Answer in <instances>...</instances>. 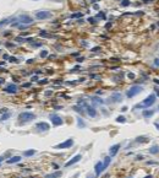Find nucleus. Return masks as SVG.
<instances>
[{"instance_id": "obj_12", "label": "nucleus", "mask_w": 159, "mask_h": 178, "mask_svg": "<svg viewBox=\"0 0 159 178\" xmlns=\"http://www.w3.org/2000/svg\"><path fill=\"white\" fill-rule=\"evenodd\" d=\"M120 147H121L120 144H114V145H112L110 149H109V156H110V157H114V156L117 154V151L120 150Z\"/></svg>"}, {"instance_id": "obj_14", "label": "nucleus", "mask_w": 159, "mask_h": 178, "mask_svg": "<svg viewBox=\"0 0 159 178\" xmlns=\"http://www.w3.org/2000/svg\"><path fill=\"white\" fill-rule=\"evenodd\" d=\"M109 99H112V102H114V103L121 102L122 101V95L120 94V92H114V94L110 96V98Z\"/></svg>"}, {"instance_id": "obj_25", "label": "nucleus", "mask_w": 159, "mask_h": 178, "mask_svg": "<svg viewBox=\"0 0 159 178\" xmlns=\"http://www.w3.org/2000/svg\"><path fill=\"white\" fill-rule=\"evenodd\" d=\"M11 21H12V19H4V20H1L0 21V26H5V25H7V24H11Z\"/></svg>"}, {"instance_id": "obj_31", "label": "nucleus", "mask_w": 159, "mask_h": 178, "mask_svg": "<svg viewBox=\"0 0 159 178\" xmlns=\"http://www.w3.org/2000/svg\"><path fill=\"white\" fill-rule=\"evenodd\" d=\"M41 58H47L48 56V51H42L41 52V54H39Z\"/></svg>"}, {"instance_id": "obj_23", "label": "nucleus", "mask_w": 159, "mask_h": 178, "mask_svg": "<svg viewBox=\"0 0 159 178\" xmlns=\"http://www.w3.org/2000/svg\"><path fill=\"white\" fill-rule=\"evenodd\" d=\"M77 125H78V128H84L86 127V123L83 122L82 118H77Z\"/></svg>"}, {"instance_id": "obj_17", "label": "nucleus", "mask_w": 159, "mask_h": 178, "mask_svg": "<svg viewBox=\"0 0 159 178\" xmlns=\"http://www.w3.org/2000/svg\"><path fill=\"white\" fill-rule=\"evenodd\" d=\"M148 151H149L150 155H157V154H159V145L150 146L149 149H148Z\"/></svg>"}, {"instance_id": "obj_7", "label": "nucleus", "mask_w": 159, "mask_h": 178, "mask_svg": "<svg viewBox=\"0 0 159 178\" xmlns=\"http://www.w3.org/2000/svg\"><path fill=\"white\" fill-rule=\"evenodd\" d=\"M82 107L86 108V112H87V114H88L89 117H97V111H96V108L92 107V106H89V104H87V103L84 102L83 104H82Z\"/></svg>"}, {"instance_id": "obj_32", "label": "nucleus", "mask_w": 159, "mask_h": 178, "mask_svg": "<svg viewBox=\"0 0 159 178\" xmlns=\"http://www.w3.org/2000/svg\"><path fill=\"white\" fill-rule=\"evenodd\" d=\"M70 17H71V19H76V17H82V14H81V12H77V14L71 15Z\"/></svg>"}, {"instance_id": "obj_4", "label": "nucleus", "mask_w": 159, "mask_h": 178, "mask_svg": "<svg viewBox=\"0 0 159 178\" xmlns=\"http://www.w3.org/2000/svg\"><path fill=\"white\" fill-rule=\"evenodd\" d=\"M74 139L72 138H70V139H67V140H65L64 143H60V144H58V145L54 146V149H56V150H60V149H69V147H71V146L74 145Z\"/></svg>"}, {"instance_id": "obj_49", "label": "nucleus", "mask_w": 159, "mask_h": 178, "mask_svg": "<svg viewBox=\"0 0 159 178\" xmlns=\"http://www.w3.org/2000/svg\"><path fill=\"white\" fill-rule=\"evenodd\" d=\"M4 156H0V165H1V162H3V161H4Z\"/></svg>"}, {"instance_id": "obj_38", "label": "nucleus", "mask_w": 159, "mask_h": 178, "mask_svg": "<svg viewBox=\"0 0 159 178\" xmlns=\"http://www.w3.org/2000/svg\"><path fill=\"white\" fill-rule=\"evenodd\" d=\"M88 22H89V24H94L96 21H94L93 17H89V19H88Z\"/></svg>"}, {"instance_id": "obj_15", "label": "nucleus", "mask_w": 159, "mask_h": 178, "mask_svg": "<svg viewBox=\"0 0 159 178\" xmlns=\"http://www.w3.org/2000/svg\"><path fill=\"white\" fill-rule=\"evenodd\" d=\"M21 160H22L21 156H12V157H10L6 162H7L9 165H12V163H17V162H20Z\"/></svg>"}, {"instance_id": "obj_37", "label": "nucleus", "mask_w": 159, "mask_h": 178, "mask_svg": "<svg viewBox=\"0 0 159 178\" xmlns=\"http://www.w3.org/2000/svg\"><path fill=\"white\" fill-rule=\"evenodd\" d=\"M127 76H129L130 79H133V77H135V74H132V73H129V74H127Z\"/></svg>"}, {"instance_id": "obj_20", "label": "nucleus", "mask_w": 159, "mask_h": 178, "mask_svg": "<svg viewBox=\"0 0 159 178\" xmlns=\"http://www.w3.org/2000/svg\"><path fill=\"white\" fill-rule=\"evenodd\" d=\"M112 159H113V157H110V156H107V157L104 159V161H103L104 169H105V168H108V166H109V165H110V162H112Z\"/></svg>"}, {"instance_id": "obj_51", "label": "nucleus", "mask_w": 159, "mask_h": 178, "mask_svg": "<svg viewBox=\"0 0 159 178\" xmlns=\"http://www.w3.org/2000/svg\"><path fill=\"white\" fill-rule=\"evenodd\" d=\"M121 111H122V112H125V111H127V107H122V108H121Z\"/></svg>"}, {"instance_id": "obj_8", "label": "nucleus", "mask_w": 159, "mask_h": 178, "mask_svg": "<svg viewBox=\"0 0 159 178\" xmlns=\"http://www.w3.org/2000/svg\"><path fill=\"white\" fill-rule=\"evenodd\" d=\"M104 171V165L102 161H98V162H96L94 165V172H96V177H99L100 174L103 173Z\"/></svg>"}, {"instance_id": "obj_54", "label": "nucleus", "mask_w": 159, "mask_h": 178, "mask_svg": "<svg viewBox=\"0 0 159 178\" xmlns=\"http://www.w3.org/2000/svg\"><path fill=\"white\" fill-rule=\"evenodd\" d=\"M4 82H5L4 79H0V84H4Z\"/></svg>"}, {"instance_id": "obj_35", "label": "nucleus", "mask_w": 159, "mask_h": 178, "mask_svg": "<svg viewBox=\"0 0 159 178\" xmlns=\"http://www.w3.org/2000/svg\"><path fill=\"white\" fill-rule=\"evenodd\" d=\"M97 17H102V19H105V15H104L103 12H99V14L97 15Z\"/></svg>"}, {"instance_id": "obj_39", "label": "nucleus", "mask_w": 159, "mask_h": 178, "mask_svg": "<svg viewBox=\"0 0 159 178\" xmlns=\"http://www.w3.org/2000/svg\"><path fill=\"white\" fill-rule=\"evenodd\" d=\"M91 51H92V52H98V51H100V48H99V47H94L93 49H91Z\"/></svg>"}, {"instance_id": "obj_44", "label": "nucleus", "mask_w": 159, "mask_h": 178, "mask_svg": "<svg viewBox=\"0 0 159 178\" xmlns=\"http://www.w3.org/2000/svg\"><path fill=\"white\" fill-rule=\"evenodd\" d=\"M52 94H53V91H47V92H45V96H50Z\"/></svg>"}, {"instance_id": "obj_53", "label": "nucleus", "mask_w": 159, "mask_h": 178, "mask_svg": "<svg viewBox=\"0 0 159 178\" xmlns=\"http://www.w3.org/2000/svg\"><path fill=\"white\" fill-rule=\"evenodd\" d=\"M36 80H38V77H37V76H33V77H32V81H36Z\"/></svg>"}, {"instance_id": "obj_24", "label": "nucleus", "mask_w": 159, "mask_h": 178, "mask_svg": "<svg viewBox=\"0 0 159 178\" xmlns=\"http://www.w3.org/2000/svg\"><path fill=\"white\" fill-rule=\"evenodd\" d=\"M72 109H75L76 112L81 113V114H83V113H84V111H83V107H81V106H74V107H72Z\"/></svg>"}, {"instance_id": "obj_34", "label": "nucleus", "mask_w": 159, "mask_h": 178, "mask_svg": "<svg viewBox=\"0 0 159 178\" xmlns=\"http://www.w3.org/2000/svg\"><path fill=\"white\" fill-rule=\"evenodd\" d=\"M38 84H41V85L48 84V80H47V79H44V80H41V81H38Z\"/></svg>"}, {"instance_id": "obj_2", "label": "nucleus", "mask_w": 159, "mask_h": 178, "mask_svg": "<svg viewBox=\"0 0 159 178\" xmlns=\"http://www.w3.org/2000/svg\"><path fill=\"white\" fill-rule=\"evenodd\" d=\"M37 118V116L34 114V113L32 112H22L19 114V119H20V124L22 123V124H25V123H28V122H32L33 119H36Z\"/></svg>"}, {"instance_id": "obj_45", "label": "nucleus", "mask_w": 159, "mask_h": 178, "mask_svg": "<svg viewBox=\"0 0 159 178\" xmlns=\"http://www.w3.org/2000/svg\"><path fill=\"white\" fill-rule=\"evenodd\" d=\"M81 44H82L83 47H87V46H88V43L87 42H81Z\"/></svg>"}, {"instance_id": "obj_50", "label": "nucleus", "mask_w": 159, "mask_h": 178, "mask_svg": "<svg viewBox=\"0 0 159 178\" xmlns=\"http://www.w3.org/2000/svg\"><path fill=\"white\" fill-rule=\"evenodd\" d=\"M84 80H86L84 77H81V79H78V82H83Z\"/></svg>"}, {"instance_id": "obj_29", "label": "nucleus", "mask_w": 159, "mask_h": 178, "mask_svg": "<svg viewBox=\"0 0 159 178\" xmlns=\"http://www.w3.org/2000/svg\"><path fill=\"white\" fill-rule=\"evenodd\" d=\"M120 5H121V6H124V8H126V6H129V5H130V0H122L121 3H120Z\"/></svg>"}, {"instance_id": "obj_18", "label": "nucleus", "mask_w": 159, "mask_h": 178, "mask_svg": "<svg viewBox=\"0 0 159 178\" xmlns=\"http://www.w3.org/2000/svg\"><path fill=\"white\" fill-rule=\"evenodd\" d=\"M61 174H62V172H61V171H56V172H54V173L47 174L44 178H60Z\"/></svg>"}, {"instance_id": "obj_1", "label": "nucleus", "mask_w": 159, "mask_h": 178, "mask_svg": "<svg viewBox=\"0 0 159 178\" xmlns=\"http://www.w3.org/2000/svg\"><path fill=\"white\" fill-rule=\"evenodd\" d=\"M155 101H157V97H155V95H149V96H147L143 101L141 103H138V104H136L135 108H149L150 106H153L155 103Z\"/></svg>"}, {"instance_id": "obj_5", "label": "nucleus", "mask_w": 159, "mask_h": 178, "mask_svg": "<svg viewBox=\"0 0 159 178\" xmlns=\"http://www.w3.org/2000/svg\"><path fill=\"white\" fill-rule=\"evenodd\" d=\"M52 17V12L50 11H47V10H41V11H37L36 12V19L38 20H47Z\"/></svg>"}, {"instance_id": "obj_19", "label": "nucleus", "mask_w": 159, "mask_h": 178, "mask_svg": "<svg viewBox=\"0 0 159 178\" xmlns=\"http://www.w3.org/2000/svg\"><path fill=\"white\" fill-rule=\"evenodd\" d=\"M135 141L137 143V144H146V143H148V141H149V139H148L147 136H138Z\"/></svg>"}, {"instance_id": "obj_10", "label": "nucleus", "mask_w": 159, "mask_h": 178, "mask_svg": "<svg viewBox=\"0 0 159 178\" xmlns=\"http://www.w3.org/2000/svg\"><path fill=\"white\" fill-rule=\"evenodd\" d=\"M36 129L38 131H48L50 129V125L47 122H39L36 124Z\"/></svg>"}, {"instance_id": "obj_13", "label": "nucleus", "mask_w": 159, "mask_h": 178, "mask_svg": "<svg viewBox=\"0 0 159 178\" xmlns=\"http://www.w3.org/2000/svg\"><path fill=\"white\" fill-rule=\"evenodd\" d=\"M4 91L6 94H16V92H17V86L15 84H9L5 86Z\"/></svg>"}, {"instance_id": "obj_41", "label": "nucleus", "mask_w": 159, "mask_h": 178, "mask_svg": "<svg viewBox=\"0 0 159 178\" xmlns=\"http://www.w3.org/2000/svg\"><path fill=\"white\" fill-rule=\"evenodd\" d=\"M83 60H84L83 56H81V58H77V61H78V63H81V61H83Z\"/></svg>"}, {"instance_id": "obj_57", "label": "nucleus", "mask_w": 159, "mask_h": 178, "mask_svg": "<svg viewBox=\"0 0 159 178\" xmlns=\"http://www.w3.org/2000/svg\"><path fill=\"white\" fill-rule=\"evenodd\" d=\"M158 109H159V106H158Z\"/></svg>"}, {"instance_id": "obj_11", "label": "nucleus", "mask_w": 159, "mask_h": 178, "mask_svg": "<svg viewBox=\"0 0 159 178\" xmlns=\"http://www.w3.org/2000/svg\"><path fill=\"white\" fill-rule=\"evenodd\" d=\"M81 159H82V155H81V154L75 155V156H74V157H72L70 161H67V162L65 163V167H70V166H72V165L77 163L78 161H81Z\"/></svg>"}, {"instance_id": "obj_56", "label": "nucleus", "mask_w": 159, "mask_h": 178, "mask_svg": "<svg viewBox=\"0 0 159 178\" xmlns=\"http://www.w3.org/2000/svg\"><path fill=\"white\" fill-rule=\"evenodd\" d=\"M0 71H5V69L4 68H0Z\"/></svg>"}, {"instance_id": "obj_36", "label": "nucleus", "mask_w": 159, "mask_h": 178, "mask_svg": "<svg viewBox=\"0 0 159 178\" xmlns=\"http://www.w3.org/2000/svg\"><path fill=\"white\" fill-rule=\"evenodd\" d=\"M7 112V108H1V109H0V113H1V114H4V113H6Z\"/></svg>"}, {"instance_id": "obj_46", "label": "nucleus", "mask_w": 159, "mask_h": 178, "mask_svg": "<svg viewBox=\"0 0 159 178\" xmlns=\"http://www.w3.org/2000/svg\"><path fill=\"white\" fill-rule=\"evenodd\" d=\"M34 61V59H28L27 60V64H31V63H33Z\"/></svg>"}, {"instance_id": "obj_6", "label": "nucleus", "mask_w": 159, "mask_h": 178, "mask_svg": "<svg viewBox=\"0 0 159 178\" xmlns=\"http://www.w3.org/2000/svg\"><path fill=\"white\" fill-rule=\"evenodd\" d=\"M50 118V120H52V124L54 127H59L61 124H64V120H62V118L60 116H58V114H50L49 116Z\"/></svg>"}, {"instance_id": "obj_21", "label": "nucleus", "mask_w": 159, "mask_h": 178, "mask_svg": "<svg viewBox=\"0 0 159 178\" xmlns=\"http://www.w3.org/2000/svg\"><path fill=\"white\" fill-rule=\"evenodd\" d=\"M36 154V150H26L23 151V156H26V157H29V156H33V155Z\"/></svg>"}, {"instance_id": "obj_30", "label": "nucleus", "mask_w": 159, "mask_h": 178, "mask_svg": "<svg viewBox=\"0 0 159 178\" xmlns=\"http://www.w3.org/2000/svg\"><path fill=\"white\" fill-rule=\"evenodd\" d=\"M15 41H16V42H19V43H21V42H26V38H23V37H21V36H19V37L15 38Z\"/></svg>"}, {"instance_id": "obj_22", "label": "nucleus", "mask_w": 159, "mask_h": 178, "mask_svg": "<svg viewBox=\"0 0 159 178\" xmlns=\"http://www.w3.org/2000/svg\"><path fill=\"white\" fill-rule=\"evenodd\" d=\"M10 117H11V113H10V112H6V113H4V114H1V118H0V120H1V122H3V120H7Z\"/></svg>"}, {"instance_id": "obj_48", "label": "nucleus", "mask_w": 159, "mask_h": 178, "mask_svg": "<svg viewBox=\"0 0 159 178\" xmlns=\"http://www.w3.org/2000/svg\"><path fill=\"white\" fill-rule=\"evenodd\" d=\"M3 58H4V59H9L10 56L7 55V54H4V55H3Z\"/></svg>"}, {"instance_id": "obj_16", "label": "nucleus", "mask_w": 159, "mask_h": 178, "mask_svg": "<svg viewBox=\"0 0 159 178\" xmlns=\"http://www.w3.org/2000/svg\"><path fill=\"white\" fill-rule=\"evenodd\" d=\"M153 114H154V111H153V109H145V111L142 112V117L143 118H150Z\"/></svg>"}, {"instance_id": "obj_26", "label": "nucleus", "mask_w": 159, "mask_h": 178, "mask_svg": "<svg viewBox=\"0 0 159 178\" xmlns=\"http://www.w3.org/2000/svg\"><path fill=\"white\" fill-rule=\"evenodd\" d=\"M92 101H93L94 103H99V104H103V103H104L103 99L99 98V97H96V96H94V97H92Z\"/></svg>"}, {"instance_id": "obj_47", "label": "nucleus", "mask_w": 159, "mask_h": 178, "mask_svg": "<svg viewBox=\"0 0 159 178\" xmlns=\"http://www.w3.org/2000/svg\"><path fill=\"white\" fill-rule=\"evenodd\" d=\"M86 178H96V176H93V174H88Z\"/></svg>"}, {"instance_id": "obj_55", "label": "nucleus", "mask_w": 159, "mask_h": 178, "mask_svg": "<svg viewBox=\"0 0 159 178\" xmlns=\"http://www.w3.org/2000/svg\"><path fill=\"white\" fill-rule=\"evenodd\" d=\"M154 82H155V84H159V80L158 79H154Z\"/></svg>"}, {"instance_id": "obj_27", "label": "nucleus", "mask_w": 159, "mask_h": 178, "mask_svg": "<svg viewBox=\"0 0 159 178\" xmlns=\"http://www.w3.org/2000/svg\"><path fill=\"white\" fill-rule=\"evenodd\" d=\"M116 122L117 123H125V122H126V118L122 117V116H119V117L116 118Z\"/></svg>"}, {"instance_id": "obj_33", "label": "nucleus", "mask_w": 159, "mask_h": 178, "mask_svg": "<svg viewBox=\"0 0 159 178\" xmlns=\"http://www.w3.org/2000/svg\"><path fill=\"white\" fill-rule=\"evenodd\" d=\"M5 46H6V47H9V48H14L15 47L14 43H10V42H6V43H5Z\"/></svg>"}, {"instance_id": "obj_43", "label": "nucleus", "mask_w": 159, "mask_h": 178, "mask_svg": "<svg viewBox=\"0 0 159 178\" xmlns=\"http://www.w3.org/2000/svg\"><path fill=\"white\" fill-rule=\"evenodd\" d=\"M39 46H42V43H33V47H39Z\"/></svg>"}, {"instance_id": "obj_9", "label": "nucleus", "mask_w": 159, "mask_h": 178, "mask_svg": "<svg viewBox=\"0 0 159 178\" xmlns=\"http://www.w3.org/2000/svg\"><path fill=\"white\" fill-rule=\"evenodd\" d=\"M19 20L22 25H29L33 22V17H31L29 15H20Z\"/></svg>"}, {"instance_id": "obj_28", "label": "nucleus", "mask_w": 159, "mask_h": 178, "mask_svg": "<svg viewBox=\"0 0 159 178\" xmlns=\"http://www.w3.org/2000/svg\"><path fill=\"white\" fill-rule=\"evenodd\" d=\"M9 59H10V61H11V63H15V64H19V63H20V60L16 58V56H10Z\"/></svg>"}, {"instance_id": "obj_42", "label": "nucleus", "mask_w": 159, "mask_h": 178, "mask_svg": "<svg viewBox=\"0 0 159 178\" xmlns=\"http://www.w3.org/2000/svg\"><path fill=\"white\" fill-rule=\"evenodd\" d=\"M22 86H23V87H29V86H31V82H27V84H23V85H22Z\"/></svg>"}, {"instance_id": "obj_52", "label": "nucleus", "mask_w": 159, "mask_h": 178, "mask_svg": "<svg viewBox=\"0 0 159 178\" xmlns=\"http://www.w3.org/2000/svg\"><path fill=\"white\" fill-rule=\"evenodd\" d=\"M136 160H143V156H137V159Z\"/></svg>"}, {"instance_id": "obj_40", "label": "nucleus", "mask_w": 159, "mask_h": 178, "mask_svg": "<svg viewBox=\"0 0 159 178\" xmlns=\"http://www.w3.org/2000/svg\"><path fill=\"white\" fill-rule=\"evenodd\" d=\"M154 65L159 66V59H154Z\"/></svg>"}, {"instance_id": "obj_3", "label": "nucleus", "mask_w": 159, "mask_h": 178, "mask_svg": "<svg viewBox=\"0 0 159 178\" xmlns=\"http://www.w3.org/2000/svg\"><path fill=\"white\" fill-rule=\"evenodd\" d=\"M142 86H140V85H133V86H131L130 89L127 90L126 92V96L129 97V98H132V97H135V96H137L138 94H141L142 92Z\"/></svg>"}]
</instances>
